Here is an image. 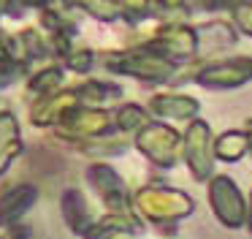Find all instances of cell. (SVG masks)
Returning <instances> with one entry per match:
<instances>
[{"label":"cell","mask_w":252,"mask_h":239,"mask_svg":"<svg viewBox=\"0 0 252 239\" xmlns=\"http://www.w3.org/2000/svg\"><path fill=\"white\" fill-rule=\"evenodd\" d=\"M185 147H187V160H190L195 177H203L212 168V141H209V125L195 120L190 122L185 136Z\"/></svg>","instance_id":"4"},{"label":"cell","mask_w":252,"mask_h":239,"mask_svg":"<svg viewBox=\"0 0 252 239\" xmlns=\"http://www.w3.org/2000/svg\"><path fill=\"white\" fill-rule=\"evenodd\" d=\"M187 0H152L155 14H174V11H185Z\"/></svg>","instance_id":"18"},{"label":"cell","mask_w":252,"mask_h":239,"mask_svg":"<svg viewBox=\"0 0 252 239\" xmlns=\"http://www.w3.org/2000/svg\"><path fill=\"white\" fill-rule=\"evenodd\" d=\"M212 201L217 204V212L220 217H222L225 223H230V226H236V223L241 220V196L239 190H236V185L230 182L228 177H217L212 185Z\"/></svg>","instance_id":"5"},{"label":"cell","mask_w":252,"mask_h":239,"mask_svg":"<svg viewBox=\"0 0 252 239\" xmlns=\"http://www.w3.org/2000/svg\"><path fill=\"white\" fill-rule=\"evenodd\" d=\"M68 65H71L73 71H79V74H87L95 65V54L90 52V49H76V52H71V57H68Z\"/></svg>","instance_id":"15"},{"label":"cell","mask_w":252,"mask_h":239,"mask_svg":"<svg viewBox=\"0 0 252 239\" xmlns=\"http://www.w3.org/2000/svg\"><path fill=\"white\" fill-rule=\"evenodd\" d=\"M19 74H25V63H22V60H0V87L11 84Z\"/></svg>","instance_id":"14"},{"label":"cell","mask_w":252,"mask_h":239,"mask_svg":"<svg viewBox=\"0 0 252 239\" xmlns=\"http://www.w3.org/2000/svg\"><path fill=\"white\" fill-rule=\"evenodd\" d=\"M233 19H236V25H239L241 33L252 36V0H244L239 8H233Z\"/></svg>","instance_id":"16"},{"label":"cell","mask_w":252,"mask_h":239,"mask_svg":"<svg viewBox=\"0 0 252 239\" xmlns=\"http://www.w3.org/2000/svg\"><path fill=\"white\" fill-rule=\"evenodd\" d=\"M65 3L87 11L90 16H95V19H100V22H111V19H117V16H122L120 0H65Z\"/></svg>","instance_id":"8"},{"label":"cell","mask_w":252,"mask_h":239,"mask_svg":"<svg viewBox=\"0 0 252 239\" xmlns=\"http://www.w3.org/2000/svg\"><path fill=\"white\" fill-rule=\"evenodd\" d=\"M141 46H149L171 60H187L198 54V33L185 25H165L141 41Z\"/></svg>","instance_id":"2"},{"label":"cell","mask_w":252,"mask_h":239,"mask_svg":"<svg viewBox=\"0 0 252 239\" xmlns=\"http://www.w3.org/2000/svg\"><path fill=\"white\" fill-rule=\"evenodd\" d=\"M192 79L212 90H230L252 79V57H230L220 63H209L201 71H195Z\"/></svg>","instance_id":"3"},{"label":"cell","mask_w":252,"mask_h":239,"mask_svg":"<svg viewBox=\"0 0 252 239\" xmlns=\"http://www.w3.org/2000/svg\"><path fill=\"white\" fill-rule=\"evenodd\" d=\"M247 136L244 133H236V130H230V133H222L217 139V144H214V152H217L220 158H225V160H239L241 155L247 152Z\"/></svg>","instance_id":"9"},{"label":"cell","mask_w":252,"mask_h":239,"mask_svg":"<svg viewBox=\"0 0 252 239\" xmlns=\"http://www.w3.org/2000/svg\"><path fill=\"white\" fill-rule=\"evenodd\" d=\"M198 54L220 52V49L230 46L236 41V33L228 22H209V25L198 27Z\"/></svg>","instance_id":"6"},{"label":"cell","mask_w":252,"mask_h":239,"mask_svg":"<svg viewBox=\"0 0 252 239\" xmlns=\"http://www.w3.org/2000/svg\"><path fill=\"white\" fill-rule=\"evenodd\" d=\"M117 122H120L122 128H136V125L144 122V112L138 106H122L120 112H117Z\"/></svg>","instance_id":"17"},{"label":"cell","mask_w":252,"mask_h":239,"mask_svg":"<svg viewBox=\"0 0 252 239\" xmlns=\"http://www.w3.org/2000/svg\"><path fill=\"white\" fill-rule=\"evenodd\" d=\"M76 95L84 98V101H109V98H117L120 95V87L114 84H103V81H84V84L76 87Z\"/></svg>","instance_id":"10"},{"label":"cell","mask_w":252,"mask_h":239,"mask_svg":"<svg viewBox=\"0 0 252 239\" xmlns=\"http://www.w3.org/2000/svg\"><path fill=\"white\" fill-rule=\"evenodd\" d=\"M120 8L122 16L136 25V22H144L152 14V0H120Z\"/></svg>","instance_id":"11"},{"label":"cell","mask_w":252,"mask_h":239,"mask_svg":"<svg viewBox=\"0 0 252 239\" xmlns=\"http://www.w3.org/2000/svg\"><path fill=\"white\" fill-rule=\"evenodd\" d=\"M114 57H106V68L111 74H127L141 81H168L176 74V60L155 52L149 46L133 49V52H111Z\"/></svg>","instance_id":"1"},{"label":"cell","mask_w":252,"mask_h":239,"mask_svg":"<svg viewBox=\"0 0 252 239\" xmlns=\"http://www.w3.org/2000/svg\"><path fill=\"white\" fill-rule=\"evenodd\" d=\"M149 109L160 117H192L198 112V103L187 95H155L149 101Z\"/></svg>","instance_id":"7"},{"label":"cell","mask_w":252,"mask_h":239,"mask_svg":"<svg viewBox=\"0 0 252 239\" xmlns=\"http://www.w3.org/2000/svg\"><path fill=\"white\" fill-rule=\"evenodd\" d=\"M63 81V68H57V65H49V68H44L41 74H35L33 79H30V87L33 90H52V87H57Z\"/></svg>","instance_id":"12"},{"label":"cell","mask_w":252,"mask_h":239,"mask_svg":"<svg viewBox=\"0 0 252 239\" xmlns=\"http://www.w3.org/2000/svg\"><path fill=\"white\" fill-rule=\"evenodd\" d=\"M244 0H187V11H222V8H239Z\"/></svg>","instance_id":"13"}]
</instances>
